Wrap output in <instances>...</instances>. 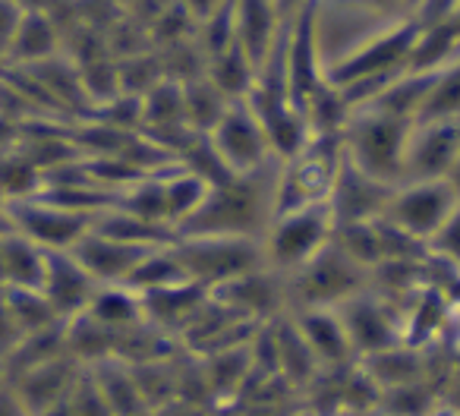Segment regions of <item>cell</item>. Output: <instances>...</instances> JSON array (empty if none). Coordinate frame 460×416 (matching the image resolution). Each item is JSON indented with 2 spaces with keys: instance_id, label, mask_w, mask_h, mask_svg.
Listing matches in <instances>:
<instances>
[{
  "instance_id": "16",
  "label": "cell",
  "mask_w": 460,
  "mask_h": 416,
  "mask_svg": "<svg viewBox=\"0 0 460 416\" xmlns=\"http://www.w3.org/2000/svg\"><path fill=\"white\" fill-rule=\"evenodd\" d=\"M41 294L48 297L60 319L85 313L98 290V281L76 262L73 252H48L45 256V278H41Z\"/></svg>"
},
{
  "instance_id": "13",
  "label": "cell",
  "mask_w": 460,
  "mask_h": 416,
  "mask_svg": "<svg viewBox=\"0 0 460 416\" xmlns=\"http://www.w3.org/2000/svg\"><path fill=\"white\" fill-rule=\"evenodd\" d=\"M217 303H224L227 309L240 315L246 322H275L278 315L290 313V303H288V281L284 275L271 271L269 265H259V269L246 271L240 278H230V281L217 284L211 290Z\"/></svg>"
},
{
  "instance_id": "6",
  "label": "cell",
  "mask_w": 460,
  "mask_h": 416,
  "mask_svg": "<svg viewBox=\"0 0 460 416\" xmlns=\"http://www.w3.org/2000/svg\"><path fill=\"white\" fill-rule=\"evenodd\" d=\"M95 218L98 215L66 208L39 192L26 199H10L4 205V227L22 234L45 252H70L92 231Z\"/></svg>"
},
{
  "instance_id": "25",
  "label": "cell",
  "mask_w": 460,
  "mask_h": 416,
  "mask_svg": "<svg viewBox=\"0 0 460 416\" xmlns=\"http://www.w3.org/2000/svg\"><path fill=\"white\" fill-rule=\"evenodd\" d=\"M422 117H460V51L438 70V83Z\"/></svg>"
},
{
  "instance_id": "4",
  "label": "cell",
  "mask_w": 460,
  "mask_h": 416,
  "mask_svg": "<svg viewBox=\"0 0 460 416\" xmlns=\"http://www.w3.org/2000/svg\"><path fill=\"white\" fill-rule=\"evenodd\" d=\"M334 237V215L332 205H306L290 208L271 218L262 234V259L278 275H294L296 269L315 259Z\"/></svg>"
},
{
  "instance_id": "10",
  "label": "cell",
  "mask_w": 460,
  "mask_h": 416,
  "mask_svg": "<svg viewBox=\"0 0 460 416\" xmlns=\"http://www.w3.org/2000/svg\"><path fill=\"white\" fill-rule=\"evenodd\" d=\"M284 79H288L290 102L300 111L328 83L319 51V32H315L313 0L303 10H296L288 20V26H284Z\"/></svg>"
},
{
  "instance_id": "27",
  "label": "cell",
  "mask_w": 460,
  "mask_h": 416,
  "mask_svg": "<svg viewBox=\"0 0 460 416\" xmlns=\"http://www.w3.org/2000/svg\"><path fill=\"white\" fill-rule=\"evenodd\" d=\"M26 7L29 4H22V0H0V54H7V45L13 39Z\"/></svg>"
},
{
  "instance_id": "22",
  "label": "cell",
  "mask_w": 460,
  "mask_h": 416,
  "mask_svg": "<svg viewBox=\"0 0 460 416\" xmlns=\"http://www.w3.org/2000/svg\"><path fill=\"white\" fill-rule=\"evenodd\" d=\"M85 313L114 334L127 332V328L146 322V306H142V294H136L127 284H98L95 297H92Z\"/></svg>"
},
{
  "instance_id": "15",
  "label": "cell",
  "mask_w": 460,
  "mask_h": 416,
  "mask_svg": "<svg viewBox=\"0 0 460 416\" xmlns=\"http://www.w3.org/2000/svg\"><path fill=\"white\" fill-rule=\"evenodd\" d=\"M152 250L155 246L127 243V240L108 237V234L92 227L70 252L98 284H127L133 278V271L139 269V262Z\"/></svg>"
},
{
  "instance_id": "23",
  "label": "cell",
  "mask_w": 460,
  "mask_h": 416,
  "mask_svg": "<svg viewBox=\"0 0 460 416\" xmlns=\"http://www.w3.org/2000/svg\"><path fill=\"white\" fill-rule=\"evenodd\" d=\"M180 85H183V120H186V127L199 136H208L211 129L217 127V120L227 114V108L234 102H230V98L224 95V92L217 89L208 76H196V79H190V83H180Z\"/></svg>"
},
{
  "instance_id": "11",
  "label": "cell",
  "mask_w": 460,
  "mask_h": 416,
  "mask_svg": "<svg viewBox=\"0 0 460 416\" xmlns=\"http://www.w3.org/2000/svg\"><path fill=\"white\" fill-rule=\"evenodd\" d=\"M208 142L230 173H252L275 161L269 136H265L262 123L246 102L230 104L227 114L208 133Z\"/></svg>"
},
{
  "instance_id": "9",
  "label": "cell",
  "mask_w": 460,
  "mask_h": 416,
  "mask_svg": "<svg viewBox=\"0 0 460 416\" xmlns=\"http://www.w3.org/2000/svg\"><path fill=\"white\" fill-rule=\"evenodd\" d=\"M334 313L344 322L357 359L403 344V313H407V306L382 297L376 288H366L363 294L350 297Z\"/></svg>"
},
{
  "instance_id": "18",
  "label": "cell",
  "mask_w": 460,
  "mask_h": 416,
  "mask_svg": "<svg viewBox=\"0 0 460 416\" xmlns=\"http://www.w3.org/2000/svg\"><path fill=\"white\" fill-rule=\"evenodd\" d=\"M290 315L296 319L322 369H347V366L357 363V350H353L344 322L334 309H300V313Z\"/></svg>"
},
{
  "instance_id": "21",
  "label": "cell",
  "mask_w": 460,
  "mask_h": 416,
  "mask_svg": "<svg viewBox=\"0 0 460 416\" xmlns=\"http://www.w3.org/2000/svg\"><path fill=\"white\" fill-rule=\"evenodd\" d=\"M45 256L48 252L32 240L0 227V288H41Z\"/></svg>"
},
{
  "instance_id": "17",
  "label": "cell",
  "mask_w": 460,
  "mask_h": 416,
  "mask_svg": "<svg viewBox=\"0 0 460 416\" xmlns=\"http://www.w3.org/2000/svg\"><path fill=\"white\" fill-rule=\"evenodd\" d=\"M284 16L278 0H234V41L256 70L271 58L284 35Z\"/></svg>"
},
{
  "instance_id": "24",
  "label": "cell",
  "mask_w": 460,
  "mask_h": 416,
  "mask_svg": "<svg viewBox=\"0 0 460 416\" xmlns=\"http://www.w3.org/2000/svg\"><path fill=\"white\" fill-rule=\"evenodd\" d=\"M256 73H259L256 64H252L237 45H230L227 51L215 54V58L208 60V66H205V76H208L230 102H246V98H250L252 85H256Z\"/></svg>"
},
{
  "instance_id": "26",
  "label": "cell",
  "mask_w": 460,
  "mask_h": 416,
  "mask_svg": "<svg viewBox=\"0 0 460 416\" xmlns=\"http://www.w3.org/2000/svg\"><path fill=\"white\" fill-rule=\"evenodd\" d=\"M429 252L460 269V208L451 215V218H447V225L432 237V243H429Z\"/></svg>"
},
{
  "instance_id": "2",
  "label": "cell",
  "mask_w": 460,
  "mask_h": 416,
  "mask_svg": "<svg viewBox=\"0 0 460 416\" xmlns=\"http://www.w3.org/2000/svg\"><path fill=\"white\" fill-rule=\"evenodd\" d=\"M413 120H401L378 108H353L347 127L341 129V148L353 167L388 186L403 180V148Z\"/></svg>"
},
{
  "instance_id": "30",
  "label": "cell",
  "mask_w": 460,
  "mask_h": 416,
  "mask_svg": "<svg viewBox=\"0 0 460 416\" xmlns=\"http://www.w3.org/2000/svg\"><path fill=\"white\" fill-rule=\"evenodd\" d=\"M306 4H309V0H278V10H281L284 20H290V16H294L296 10L306 7Z\"/></svg>"
},
{
  "instance_id": "19",
  "label": "cell",
  "mask_w": 460,
  "mask_h": 416,
  "mask_svg": "<svg viewBox=\"0 0 460 416\" xmlns=\"http://www.w3.org/2000/svg\"><path fill=\"white\" fill-rule=\"evenodd\" d=\"M58 54L64 51H60V29L54 16L45 7H26L4 54V66H35Z\"/></svg>"
},
{
  "instance_id": "3",
  "label": "cell",
  "mask_w": 460,
  "mask_h": 416,
  "mask_svg": "<svg viewBox=\"0 0 460 416\" xmlns=\"http://www.w3.org/2000/svg\"><path fill=\"white\" fill-rule=\"evenodd\" d=\"M288 281L290 313L300 309H338L350 297L363 294L372 281V271L357 265L338 243L325 246L315 259H309L303 269L284 278Z\"/></svg>"
},
{
  "instance_id": "5",
  "label": "cell",
  "mask_w": 460,
  "mask_h": 416,
  "mask_svg": "<svg viewBox=\"0 0 460 416\" xmlns=\"http://www.w3.org/2000/svg\"><path fill=\"white\" fill-rule=\"evenodd\" d=\"M341 161H344L341 136H313L300 152L284 158L278 171L275 215L328 202Z\"/></svg>"
},
{
  "instance_id": "1",
  "label": "cell",
  "mask_w": 460,
  "mask_h": 416,
  "mask_svg": "<svg viewBox=\"0 0 460 416\" xmlns=\"http://www.w3.org/2000/svg\"><path fill=\"white\" fill-rule=\"evenodd\" d=\"M281 161L259 167L252 173H234L215 183L199 205V212L177 231V237H250L262 240L275 218V192Z\"/></svg>"
},
{
  "instance_id": "14",
  "label": "cell",
  "mask_w": 460,
  "mask_h": 416,
  "mask_svg": "<svg viewBox=\"0 0 460 416\" xmlns=\"http://www.w3.org/2000/svg\"><path fill=\"white\" fill-rule=\"evenodd\" d=\"M394 192V186L382 183V180L369 177L359 167H353L350 161H341V171L334 177L332 196H328V205H332L334 215V227L341 225H363V221H376L385 215L388 208V199Z\"/></svg>"
},
{
  "instance_id": "7",
  "label": "cell",
  "mask_w": 460,
  "mask_h": 416,
  "mask_svg": "<svg viewBox=\"0 0 460 416\" xmlns=\"http://www.w3.org/2000/svg\"><path fill=\"white\" fill-rule=\"evenodd\" d=\"M173 250L186 278L208 290L265 265L262 240L250 237H177Z\"/></svg>"
},
{
  "instance_id": "28",
  "label": "cell",
  "mask_w": 460,
  "mask_h": 416,
  "mask_svg": "<svg viewBox=\"0 0 460 416\" xmlns=\"http://www.w3.org/2000/svg\"><path fill=\"white\" fill-rule=\"evenodd\" d=\"M180 7H183V13L190 16L192 22H205V20H211V16L217 13V10H224L230 4V0H177Z\"/></svg>"
},
{
  "instance_id": "8",
  "label": "cell",
  "mask_w": 460,
  "mask_h": 416,
  "mask_svg": "<svg viewBox=\"0 0 460 416\" xmlns=\"http://www.w3.org/2000/svg\"><path fill=\"white\" fill-rule=\"evenodd\" d=\"M460 208V199L447 186V180H410L394 186L382 218L407 231L410 237L432 243V237L447 225Z\"/></svg>"
},
{
  "instance_id": "29",
  "label": "cell",
  "mask_w": 460,
  "mask_h": 416,
  "mask_svg": "<svg viewBox=\"0 0 460 416\" xmlns=\"http://www.w3.org/2000/svg\"><path fill=\"white\" fill-rule=\"evenodd\" d=\"M0 416H29V410L22 407V401L7 382H0Z\"/></svg>"
},
{
  "instance_id": "31",
  "label": "cell",
  "mask_w": 460,
  "mask_h": 416,
  "mask_svg": "<svg viewBox=\"0 0 460 416\" xmlns=\"http://www.w3.org/2000/svg\"><path fill=\"white\" fill-rule=\"evenodd\" d=\"M447 186H451L454 196L460 199V152H457V158H454V164H451V173H447Z\"/></svg>"
},
{
  "instance_id": "12",
  "label": "cell",
  "mask_w": 460,
  "mask_h": 416,
  "mask_svg": "<svg viewBox=\"0 0 460 416\" xmlns=\"http://www.w3.org/2000/svg\"><path fill=\"white\" fill-rule=\"evenodd\" d=\"M460 152V117H422L403 148V180H447Z\"/></svg>"
},
{
  "instance_id": "20",
  "label": "cell",
  "mask_w": 460,
  "mask_h": 416,
  "mask_svg": "<svg viewBox=\"0 0 460 416\" xmlns=\"http://www.w3.org/2000/svg\"><path fill=\"white\" fill-rule=\"evenodd\" d=\"M359 369L378 385V391L388 388H401V385H416L429 378V366H426V353L422 347L413 344H394L388 350H378L372 357L357 359Z\"/></svg>"
}]
</instances>
